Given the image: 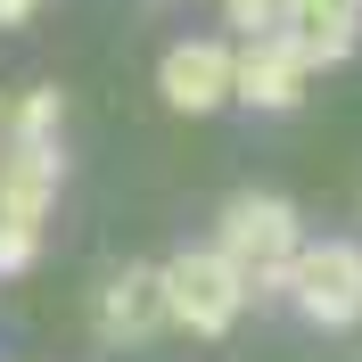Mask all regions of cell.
Returning a JSON list of instances; mask_svg holds the SVG:
<instances>
[{
	"instance_id": "cell-1",
	"label": "cell",
	"mask_w": 362,
	"mask_h": 362,
	"mask_svg": "<svg viewBox=\"0 0 362 362\" xmlns=\"http://www.w3.org/2000/svg\"><path fill=\"white\" fill-rule=\"evenodd\" d=\"M157 296H165V329L181 338H223L247 313V272L223 247H181L173 264H157Z\"/></svg>"
},
{
	"instance_id": "cell-2",
	"label": "cell",
	"mask_w": 362,
	"mask_h": 362,
	"mask_svg": "<svg viewBox=\"0 0 362 362\" xmlns=\"http://www.w3.org/2000/svg\"><path fill=\"white\" fill-rule=\"evenodd\" d=\"M214 247L247 272V296H272L288 280V255L305 247V223H296V206L280 189H239L223 206V223H214Z\"/></svg>"
},
{
	"instance_id": "cell-3",
	"label": "cell",
	"mask_w": 362,
	"mask_h": 362,
	"mask_svg": "<svg viewBox=\"0 0 362 362\" xmlns=\"http://www.w3.org/2000/svg\"><path fill=\"white\" fill-rule=\"evenodd\" d=\"M288 305L313 329H354L362 321V247L354 239H313V247L288 255Z\"/></svg>"
},
{
	"instance_id": "cell-4",
	"label": "cell",
	"mask_w": 362,
	"mask_h": 362,
	"mask_svg": "<svg viewBox=\"0 0 362 362\" xmlns=\"http://www.w3.org/2000/svg\"><path fill=\"white\" fill-rule=\"evenodd\" d=\"M305 58H296L280 33H255L247 49H230V99H247V107H264V115H288L296 99H305Z\"/></svg>"
},
{
	"instance_id": "cell-5",
	"label": "cell",
	"mask_w": 362,
	"mask_h": 362,
	"mask_svg": "<svg viewBox=\"0 0 362 362\" xmlns=\"http://www.w3.org/2000/svg\"><path fill=\"white\" fill-rule=\"evenodd\" d=\"M280 42L305 58V66H346L362 42V8L354 0H280Z\"/></svg>"
},
{
	"instance_id": "cell-6",
	"label": "cell",
	"mask_w": 362,
	"mask_h": 362,
	"mask_svg": "<svg viewBox=\"0 0 362 362\" xmlns=\"http://www.w3.org/2000/svg\"><path fill=\"white\" fill-rule=\"evenodd\" d=\"M157 90L173 115H214L230 107V42H173L157 66Z\"/></svg>"
},
{
	"instance_id": "cell-7",
	"label": "cell",
	"mask_w": 362,
	"mask_h": 362,
	"mask_svg": "<svg viewBox=\"0 0 362 362\" xmlns=\"http://www.w3.org/2000/svg\"><path fill=\"white\" fill-rule=\"evenodd\" d=\"M49 206H58V140H8L0 148V214L42 230Z\"/></svg>"
},
{
	"instance_id": "cell-8",
	"label": "cell",
	"mask_w": 362,
	"mask_h": 362,
	"mask_svg": "<svg viewBox=\"0 0 362 362\" xmlns=\"http://www.w3.org/2000/svg\"><path fill=\"white\" fill-rule=\"evenodd\" d=\"M165 329V296H157V264H124L107 280V288H99V338L107 346H124V354H132V346H148Z\"/></svg>"
},
{
	"instance_id": "cell-9",
	"label": "cell",
	"mask_w": 362,
	"mask_h": 362,
	"mask_svg": "<svg viewBox=\"0 0 362 362\" xmlns=\"http://www.w3.org/2000/svg\"><path fill=\"white\" fill-rule=\"evenodd\" d=\"M58 115H66V90L42 83V90L17 99V124H8V132H17V140H58Z\"/></svg>"
},
{
	"instance_id": "cell-10",
	"label": "cell",
	"mask_w": 362,
	"mask_h": 362,
	"mask_svg": "<svg viewBox=\"0 0 362 362\" xmlns=\"http://www.w3.org/2000/svg\"><path fill=\"white\" fill-rule=\"evenodd\" d=\"M33 255H42L33 223H8V214H0V280H17V272H33Z\"/></svg>"
},
{
	"instance_id": "cell-11",
	"label": "cell",
	"mask_w": 362,
	"mask_h": 362,
	"mask_svg": "<svg viewBox=\"0 0 362 362\" xmlns=\"http://www.w3.org/2000/svg\"><path fill=\"white\" fill-rule=\"evenodd\" d=\"M223 17H230V33H272V25H280V0H223Z\"/></svg>"
},
{
	"instance_id": "cell-12",
	"label": "cell",
	"mask_w": 362,
	"mask_h": 362,
	"mask_svg": "<svg viewBox=\"0 0 362 362\" xmlns=\"http://www.w3.org/2000/svg\"><path fill=\"white\" fill-rule=\"evenodd\" d=\"M33 8H42V0H0V25H25Z\"/></svg>"
},
{
	"instance_id": "cell-13",
	"label": "cell",
	"mask_w": 362,
	"mask_h": 362,
	"mask_svg": "<svg viewBox=\"0 0 362 362\" xmlns=\"http://www.w3.org/2000/svg\"><path fill=\"white\" fill-rule=\"evenodd\" d=\"M354 8H362V0H354Z\"/></svg>"
}]
</instances>
